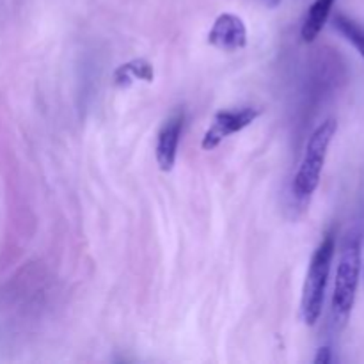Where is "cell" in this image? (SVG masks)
Returning <instances> with one entry per match:
<instances>
[{
  "label": "cell",
  "instance_id": "6da1fadb",
  "mask_svg": "<svg viewBox=\"0 0 364 364\" xmlns=\"http://www.w3.org/2000/svg\"><path fill=\"white\" fill-rule=\"evenodd\" d=\"M361 240L358 235H350L341 245L336 277H334L331 311H333V322L336 327H345L350 318V313L355 304V295H358L359 279H361Z\"/></svg>",
  "mask_w": 364,
  "mask_h": 364
},
{
  "label": "cell",
  "instance_id": "7a4b0ae2",
  "mask_svg": "<svg viewBox=\"0 0 364 364\" xmlns=\"http://www.w3.org/2000/svg\"><path fill=\"white\" fill-rule=\"evenodd\" d=\"M336 130L338 121L334 117H329L323 123H320L309 135L304 156H302V162L294 178V187H291L297 201L308 203L318 188L323 166H326L327 151H329L331 142L336 135Z\"/></svg>",
  "mask_w": 364,
  "mask_h": 364
},
{
  "label": "cell",
  "instance_id": "3957f363",
  "mask_svg": "<svg viewBox=\"0 0 364 364\" xmlns=\"http://www.w3.org/2000/svg\"><path fill=\"white\" fill-rule=\"evenodd\" d=\"M334 251H336V240L334 235H326L318 247L315 249L309 262L308 276H306L304 290H302V318L306 326L313 327L318 322L323 311L326 302L327 283H329L331 265H333Z\"/></svg>",
  "mask_w": 364,
  "mask_h": 364
},
{
  "label": "cell",
  "instance_id": "277c9868",
  "mask_svg": "<svg viewBox=\"0 0 364 364\" xmlns=\"http://www.w3.org/2000/svg\"><path fill=\"white\" fill-rule=\"evenodd\" d=\"M259 114H262V109H258V107H240V109L233 110H219L213 116L210 128L205 132L201 148L206 149V151H212L224 139L247 128L252 121L258 119Z\"/></svg>",
  "mask_w": 364,
  "mask_h": 364
},
{
  "label": "cell",
  "instance_id": "5b68a950",
  "mask_svg": "<svg viewBox=\"0 0 364 364\" xmlns=\"http://www.w3.org/2000/svg\"><path fill=\"white\" fill-rule=\"evenodd\" d=\"M208 43L224 52L242 50L247 45V28L244 20L233 13L219 14L208 32Z\"/></svg>",
  "mask_w": 364,
  "mask_h": 364
},
{
  "label": "cell",
  "instance_id": "8992f818",
  "mask_svg": "<svg viewBox=\"0 0 364 364\" xmlns=\"http://www.w3.org/2000/svg\"><path fill=\"white\" fill-rule=\"evenodd\" d=\"M183 123L185 114L178 110L173 116L167 117V121L162 124V128L159 130V135H156L155 156L160 171H164V173H169L174 167V164H176L178 146H180Z\"/></svg>",
  "mask_w": 364,
  "mask_h": 364
},
{
  "label": "cell",
  "instance_id": "52a82bcc",
  "mask_svg": "<svg viewBox=\"0 0 364 364\" xmlns=\"http://www.w3.org/2000/svg\"><path fill=\"white\" fill-rule=\"evenodd\" d=\"M336 0H315L309 7V11L306 13L304 21H302L301 27V38L304 43H313L318 34L322 32V28L326 27L327 20L331 16V11H333Z\"/></svg>",
  "mask_w": 364,
  "mask_h": 364
},
{
  "label": "cell",
  "instance_id": "ba28073f",
  "mask_svg": "<svg viewBox=\"0 0 364 364\" xmlns=\"http://www.w3.org/2000/svg\"><path fill=\"white\" fill-rule=\"evenodd\" d=\"M153 77H155V71L148 60L134 59L127 64H121L114 71V84L119 85V87H128L134 80L151 82Z\"/></svg>",
  "mask_w": 364,
  "mask_h": 364
},
{
  "label": "cell",
  "instance_id": "9c48e42d",
  "mask_svg": "<svg viewBox=\"0 0 364 364\" xmlns=\"http://www.w3.org/2000/svg\"><path fill=\"white\" fill-rule=\"evenodd\" d=\"M333 27L358 50L359 55L364 59V28L361 25L352 20V18L338 13L333 16Z\"/></svg>",
  "mask_w": 364,
  "mask_h": 364
},
{
  "label": "cell",
  "instance_id": "30bf717a",
  "mask_svg": "<svg viewBox=\"0 0 364 364\" xmlns=\"http://www.w3.org/2000/svg\"><path fill=\"white\" fill-rule=\"evenodd\" d=\"M333 361V352H331L329 347L318 348V354L315 358V364H329Z\"/></svg>",
  "mask_w": 364,
  "mask_h": 364
}]
</instances>
